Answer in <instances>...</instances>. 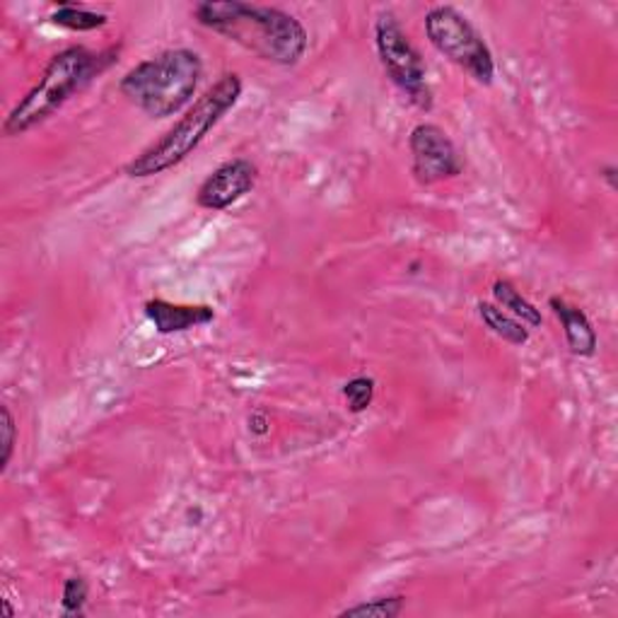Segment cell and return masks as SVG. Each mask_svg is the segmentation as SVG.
Listing matches in <instances>:
<instances>
[{"mask_svg": "<svg viewBox=\"0 0 618 618\" xmlns=\"http://www.w3.org/2000/svg\"><path fill=\"white\" fill-rule=\"evenodd\" d=\"M201 27L222 34L246 52L276 66H295L307 54L309 34L290 12L242 0H206L194 5Z\"/></svg>", "mask_w": 618, "mask_h": 618, "instance_id": "6da1fadb", "label": "cell"}, {"mask_svg": "<svg viewBox=\"0 0 618 618\" xmlns=\"http://www.w3.org/2000/svg\"><path fill=\"white\" fill-rule=\"evenodd\" d=\"M119 56V48H107V52H90L85 46H68L48 60L44 73L32 85V90L10 109L3 121V135L15 139V135L30 133L40 123L52 119L58 109H64L68 100L80 95L88 85L100 78Z\"/></svg>", "mask_w": 618, "mask_h": 618, "instance_id": "7a4b0ae2", "label": "cell"}, {"mask_svg": "<svg viewBox=\"0 0 618 618\" xmlns=\"http://www.w3.org/2000/svg\"><path fill=\"white\" fill-rule=\"evenodd\" d=\"M242 90L244 82L240 73H225L213 88H208L199 100L187 109V114H184L175 126L165 135H159L155 143L147 145L141 155L131 159L126 165V177L147 179L181 165L184 159L194 155L196 147L206 141V135L238 107Z\"/></svg>", "mask_w": 618, "mask_h": 618, "instance_id": "3957f363", "label": "cell"}, {"mask_svg": "<svg viewBox=\"0 0 618 618\" xmlns=\"http://www.w3.org/2000/svg\"><path fill=\"white\" fill-rule=\"evenodd\" d=\"M203 76V60L194 48H167L133 66L119 92L151 119H169L191 104Z\"/></svg>", "mask_w": 618, "mask_h": 618, "instance_id": "277c9868", "label": "cell"}, {"mask_svg": "<svg viewBox=\"0 0 618 618\" xmlns=\"http://www.w3.org/2000/svg\"><path fill=\"white\" fill-rule=\"evenodd\" d=\"M426 36L438 52L481 85L496 80V58L490 46L466 15L452 5H435L423 20Z\"/></svg>", "mask_w": 618, "mask_h": 618, "instance_id": "5b68a950", "label": "cell"}, {"mask_svg": "<svg viewBox=\"0 0 618 618\" xmlns=\"http://www.w3.org/2000/svg\"><path fill=\"white\" fill-rule=\"evenodd\" d=\"M375 48L387 78L397 85L413 107L432 109V90L428 82L426 60L420 56L401 22L389 10H382L375 22Z\"/></svg>", "mask_w": 618, "mask_h": 618, "instance_id": "8992f818", "label": "cell"}, {"mask_svg": "<svg viewBox=\"0 0 618 618\" xmlns=\"http://www.w3.org/2000/svg\"><path fill=\"white\" fill-rule=\"evenodd\" d=\"M411 172L413 179L423 187L460 177L464 172V159L456 151L452 139L435 123H418L409 135Z\"/></svg>", "mask_w": 618, "mask_h": 618, "instance_id": "52a82bcc", "label": "cell"}, {"mask_svg": "<svg viewBox=\"0 0 618 618\" xmlns=\"http://www.w3.org/2000/svg\"><path fill=\"white\" fill-rule=\"evenodd\" d=\"M258 179V167L246 157H234L210 172L196 191V203L206 210H228L240 203L246 194H252Z\"/></svg>", "mask_w": 618, "mask_h": 618, "instance_id": "ba28073f", "label": "cell"}, {"mask_svg": "<svg viewBox=\"0 0 618 618\" xmlns=\"http://www.w3.org/2000/svg\"><path fill=\"white\" fill-rule=\"evenodd\" d=\"M145 317L151 319L157 333L169 336V333H184L196 327H206L216 321V309L210 305H175L163 298L145 302Z\"/></svg>", "mask_w": 618, "mask_h": 618, "instance_id": "9c48e42d", "label": "cell"}, {"mask_svg": "<svg viewBox=\"0 0 618 618\" xmlns=\"http://www.w3.org/2000/svg\"><path fill=\"white\" fill-rule=\"evenodd\" d=\"M549 307L553 309V314L559 317V321H561L567 349H571V353L577 355V357L595 355L597 345H599V336H597L595 327H592V321L583 312V309L571 305L563 298H551Z\"/></svg>", "mask_w": 618, "mask_h": 618, "instance_id": "30bf717a", "label": "cell"}, {"mask_svg": "<svg viewBox=\"0 0 618 618\" xmlns=\"http://www.w3.org/2000/svg\"><path fill=\"white\" fill-rule=\"evenodd\" d=\"M478 317L484 321V327L496 333L498 339L510 345H527L529 343V327L522 321L515 319L510 312H505L503 307L493 302H478Z\"/></svg>", "mask_w": 618, "mask_h": 618, "instance_id": "8fae6325", "label": "cell"}, {"mask_svg": "<svg viewBox=\"0 0 618 618\" xmlns=\"http://www.w3.org/2000/svg\"><path fill=\"white\" fill-rule=\"evenodd\" d=\"M493 298H496L498 307H503L505 312H510L515 319L522 321V324L534 329L543 324L541 309L534 302H529L508 278H498L493 283Z\"/></svg>", "mask_w": 618, "mask_h": 618, "instance_id": "7c38bea8", "label": "cell"}, {"mask_svg": "<svg viewBox=\"0 0 618 618\" xmlns=\"http://www.w3.org/2000/svg\"><path fill=\"white\" fill-rule=\"evenodd\" d=\"M48 20H52V24H56V27L68 32H95V30H102L109 22L104 12H97L76 3H60L52 15H48Z\"/></svg>", "mask_w": 618, "mask_h": 618, "instance_id": "4fadbf2b", "label": "cell"}, {"mask_svg": "<svg viewBox=\"0 0 618 618\" xmlns=\"http://www.w3.org/2000/svg\"><path fill=\"white\" fill-rule=\"evenodd\" d=\"M406 609V597L404 595H391V597H375L355 604V607L343 609L339 616H361V618H397Z\"/></svg>", "mask_w": 618, "mask_h": 618, "instance_id": "5bb4252c", "label": "cell"}, {"mask_svg": "<svg viewBox=\"0 0 618 618\" xmlns=\"http://www.w3.org/2000/svg\"><path fill=\"white\" fill-rule=\"evenodd\" d=\"M343 399L353 413H363L375 401V379L373 377H353L343 385Z\"/></svg>", "mask_w": 618, "mask_h": 618, "instance_id": "9a60e30c", "label": "cell"}, {"mask_svg": "<svg viewBox=\"0 0 618 618\" xmlns=\"http://www.w3.org/2000/svg\"><path fill=\"white\" fill-rule=\"evenodd\" d=\"M90 599V585L82 575H70L60 592V609L66 616H82L85 604Z\"/></svg>", "mask_w": 618, "mask_h": 618, "instance_id": "2e32d148", "label": "cell"}, {"mask_svg": "<svg viewBox=\"0 0 618 618\" xmlns=\"http://www.w3.org/2000/svg\"><path fill=\"white\" fill-rule=\"evenodd\" d=\"M0 413H3V426H0V430H3V456H0V472H5L12 460V452H15V444H18V426H15V418H12L8 406H3Z\"/></svg>", "mask_w": 618, "mask_h": 618, "instance_id": "e0dca14e", "label": "cell"}, {"mask_svg": "<svg viewBox=\"0 0 618 618\" xmlns=\"http://www.w3.org/2000/svg\"><path fill=\"white\" fill-rule=\"evenodd\" d=\"M250 428L256 432V435H264V432H266V418L262 413H254L250 418Z\"/></svg>", "mask_w": 618, "mask_h": 618, "instance_id": "ac0fdd59", "label": "cell"}, {"mask_svg": "<svg viewBox=\"0 0 618 618\" xmlns=\"http://www.w3.org/2000/svg\"><path fill=\"white\" fill-rule=\"evenodd\" d=\"M599 177H602V179H607L609 189H611V191H616V167H614V165H607V167H604Z\"/></svg>", "mask_w": 618, "mask_h": 618, "instance_id": "d6986e66", "label": "cell"}, {"mask_svg": "<svg viewBox=\"0 0 618 618\" xmlns=\"http://www.w3.org/2000/svg\"><path fill=\"white\" fill-rule=\"evenodd\" d=\"M3 607H5V616L10 618V616H12V607H10V602H8V599H3Z\"/></svg>", "mask_w": 618, "mask_h": 618, "instance_id": "ffe728a7", "label": "cell"}]
</instances>
